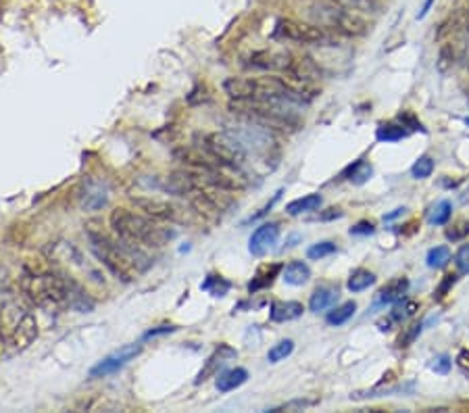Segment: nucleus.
<instances>
[{"label":"nucleus","instance_id":"obj_1","mask_svg":"<svg viewBox=\"0 0 469 413\" xmlns=\"http://www.w3.org/2000/svg\"><path fill=\"white\" fill-rule=\"evenodd\" d=\"M85 236L90 243V250L98 259V263L105 265L107 272L124 284H131L150 265L144 248L128 245L119 236L113 238L111 234L94 226H88Z\"/></svg>","mask_w":469,"mask_h":413},{"label":"nucleus","instance_id":"obj_2","mask_svg":"<svg viewBox=\"0 0 469 413\" xmlns=\"http://www.w3.org/2000/svg\"><path fill=\"white\" fill-rule=\"evenodd\" d=\"M111 228L115 236L126 240L128 245L142 248H161L165 247L170 240L175 238V232L163 226V221L146 215V213H136L129 211L126 206H119L111 211Z\"/></svg>","mask_w":469,"mask_h":413},{"label":"nucleus","instance_id":"obj_3","mask_svg":"<svg viewBox=\"0 0 469 413\" xmlns=\"http://www.w3.org/2000/svg\"><path fill=\"white\" fill-rule=\"evenodd\" d=\"M300 105L290 100H232L230 111L247 122L280 129V132H295L300 127L299 109Z\"/></svg>","mask_w":469,"mask_h":413},{"label":"nucleus","instance_id":"obj_4","mask_svg":"<svg viewBox=\"0 0 469 413\" xmlns=\"http://www.w3.org/2000/svg\"><path fill=\"white\" fill-rule=\"evenodd\" d=\"M307 17L311 19V23H315V25H319V28H323L332 34H340V36H348V38L365 36L372 30L365 15L342 8L334 2L311 6L307 11Z\"/></svg>","mask_w":469,"mask_h":413},{"label":"nucleus","instance_id":"obj_5","mask_svg":"<svg viewBox=\"0 0 469 413\" xmlns=\"http://www.w3.org/2000/svg\"><path fill=\"white\" fill-rule=\"evenodd\" d=\"M198 149L211 159L219 161L221 165H227L238 171H242V167L249 159V153L242 149V144L236 138H232L227 132L198 134Z\"/></svg>","mask_w":469,"mask_h":413},{"label":"nucleus","instance_id":"obj_6","mask_svg":"<svg viewBox=\"0 0 469 413\" xmlns=\"http://www.w3.org/2000/svg\"><path fill=\"white\" fill-rule=\"evenodd\" d=\"M4 326H6V342L13 349H28L38 338V322L34 313L21 305L19 301H11L4 305Z\"/></svg>","mask_w":469,"mask_h":413},{"label":"nucleus","instance_id":"obj_7","mask_svg":"<svg viewBox=\"0 0 469 413\" xmlns=\"http://www.w3.org/2000/svg\"><path fill=\"white\" fill-rule=\"evenodd\" d=\"M273 38L286 42H295V44H313V46H330L334 44V36L315 25V23H307V21H297V19H280L275 23L273 30Z\"/></svg>","mask_w":469,"mask_h":413},{"label":"nucleus","instance_id":"obj_8","mask_svg":"<svg viewBox=\"0 0 469 413\" xmlns=\"http://www.w3.org/2000/svg\"><path fill=\"white\" fill-rule=\"evenodd\" d=\"M227 134L232 138H236L247 153H251V151L256 153V155L259 153H269L275 146V136L271 134L269 127H263V125L247 122V120H244V124L238 125L236 129L230 127Z\"/></svg>","mask_w":469,"mask_h":413},{"label":"nucleus","instance_id":"obj_9","mask_svg":"<svg viewBox=\"0 0 469 413\" xmlns=\"http://www.w3.org/2000/svg\"><path fill=\"white\" fill-rule=\"evenodd\" d=\"M131 203L138 206L142 213L163 221V223H184L186 221V209L179 206L167 199L157 197H133Z\"/></svg>","mask_w":469,"mask_h":413},{"label":"nucleus","instance_id":"obj_10","mask_svg":"<svg viewBox=\"0 0 469 413\" xmlns=\"http://www.w3.org/2000/svg\"><path fill=\"white\" fill-rule=\"evenodd\" d=\"M295 54L284 52V50H259L253 52L249 59V67L251 69H259V71H280V74H288L292 67Z\"/></svg>","mask_w":469,"mask_h":413},{"label":"nucleus","instance_id":"obj_11","mask_svg":"<svg viewBox=\"0 0 469 413\" xmlns=\"http://www.w3.org/2000/svg\"><path fill=\"white\" fill-rule=\"evenodd\" d=\"M140 355V344H126L119 351L107 355L102 361H98L92 370H90V378H107L111 373L119 372L121 368H126L133 357Z\"/></svg>","mask_w":469,"mask_h":413},{"label":"nucleus","instance_id":"obj_12","mask_svg":"<svg viewBox=\"0 0 469 413\" xmlns=\"http://www.w3.org/2000/svg\"><path fill=\"white\" fill-rule=\"evenodd\" d=\"M278 240H280V223L267 221L253 232V236L249 240V250L255 257H265L271 248L278 245Z\"/></svg>","mask_w":469,"mask_h":413},{"label":"nucleus","instance_id":"obj_13","mask_svg":"<svg viewBox=\"0 0 469 413\" xmlns=\"http://www.w3.org/2000/svg\"><path fill=\"white\" fill-rule=\"evenodd\" d=\"M302 313H304V307L299 301H275V303H271L269 320L275 324H284V322L299 320Z\"/></svg>","mask_w":469,"mask_h":413},{"label":"nucleus","instance_id":"obj_14","mask_svg":"<svg viewBox=\"0 0 469 413\" xmlns=\"http://www.w3.org/2000/svg\"><path fill=\"white\" fill-rule=\"evenodd\" d=\"M256 78H227L223 82V92L232 98V100H249L255 96Z\"/></svg>","mask_w":469,"mask_h":413},{"label":"nucleus","instance_id":"obj_15","mask_svg":"<svg viewBox=\"0 0 469 413\" xmlns=\"http://www.w3.org/2000/svg\"><path fill=\"white\" fill-rule=\"evenodd\" d=\"M238 353L234 351V349H230L227 344H219V349L215 351L213 355L209 357V361H207V366L201 370V373H198V378H196V384H201V382H207L211 376H215L217 373V370L227 361V359H232V357H236Z\"/></svg>","mask_w":469,"mask_h":413},{"label":"nucleus","instance_id":"obj_16","mask_svg":"<svg viewBox=\"0 0 469 413\" xmlns=\"http://www.w3.org/2000/svg\"><path fill=\"white\" fill-rule=\"evenodd\" d=\"M336 301H338V289H334V286H319V289L313 290V294L309 298V309L313 313H321V311H328Z\"/></svg>","mask_w":469,"mask_h":413},{"label":"nucleus","instance_id":"obj_17","mask_svg":"<svg viewBox=\"0 0 469 413\" xmlns=\"http://www.w3.org/2000/svg\"><path fill=\"white\" fill-rule=\"evenodd\" d=\"M409 290V280L407 278H396L392 282H388L384 289H380L378 296H376V305H390L400 301Z\"/></svg>","mask_w":469,"mask_h":413},{"label":"nucleus","instance_id":"obj_18","mask_svg":"<svg viewBox=\"0 0 469 413\" xmlns=\"http://www.w3.org/2000/svg\"><path fill=\"white\" fill-rule=\"evenodd\" d=\"M309 278H311V269H309V265L302 263V261H292V263H288V265L282 269V280H284L288 286H302V284L309 282Z\"/></svg>","mask_w":469,"mask_h":413},{"label":"nucleus","instance_id":"obj_19","mask_svg":"<svg viewBox=\"0 0 469 413\" xmlns=\"http://www.w3.org/2000/svg\"><path fill=\"white\" fill-rule=\"evenodd\" d=\"M247 380H249V372H247L244 368H234V370L219 373L215 386H217L219 392H232V390L240 388Z\"/></svg>","mask_w":469,"mask_h":413},{"label":"nucleus","instance_id":"obj_20","mask_svg":"<svg viewBox=\"0 0 469 413\" xmlns=\"http://www.w3.org/2000/svg\"><path fill=\"white\" fill-rule=\"evenodd\" d=\"M330 2L359 15H378L386 4V0H330Z\"/></svg>","mask_w":469,"mask_h":413},{"label":"nucleus","instance_id":"obj_21","mask_svg":"<svg viewBox=\"0 0 469 413\" xmlns=\"http://www.w3.org/2000/svg\"><path fill=\"white\" fill-rule=\"evenodd\" d=\"M376 282H378V278H376L374 272H369V269H355L350 274L348 282H346V289L350 290V292H363L369 286H374Z\"/></svg>","mask_w":469,"mask_h":413},{"label":"nucleus","instance_id":"obj_22","mask_svg":"<svg viewBox=\"0 0 469 413\" xmlns=\"http://www.w3.org/2000/svg\"><path fill=\"white\" fill-rule=\"evenodd\" d=\"M321 203H323V199H321L319 194H307V197H302V199L290 201V203L286 205V213L292 215V217H297L300 213L317 211V209L321 206Z\"/></svg>","mask_w":469,"mask_h":413},{"label":"nucleus","instance_id":"obj_23","mask_svg":"<svg viewBox=\"0 0 469 413\" xmlns=\"http://www.w3.org/2000/svg\"><path fill=\"white\" fill-rule=\"evenodd\" d=\"M355 311H357V303L355 301H346V303H342L340 307H334L332 311H328V315H326V322L330 324V326H342V324H346L352 315H355Z\"/></svg>","mask_w":469,"mask_h":413},{"label":"nucleus","instance_id":"obj_24","mask_svg":"<svg viewBox=\"0 0 469 413\" xmlns=\"http://www.w3.org/2000/svg\"><path fill=\"white\" fill-rule=\"evenodd\" d=\"M411 132H407L403 125L396 124H382L378 129H376V138L380 142H398L403 138H407Z\"/></svg>","mask_w":469,"mask_h":413},{"label":"nucleus","instance_id":"obj_25","mask_svg":"<svg viewBox=\"0 0 469 413\" xmlns=\"http://www.w3.org/2000/svg\"><path fill=\"white\" fill-rule=\"evenodd\" d=\"M107 190L100 184H90L84 192V206L85 209H100L107 205Z\"/></svg>","mask_w":469,"mask_h":413},{"label":"nucleus","instance_id":"obj_26","mask_svg":"<svg viewBox=\"0 0 469 413\" xmlns=\"http://www.w3.org/2000/svg\"><path fill=\"white\" fill-rule=\"evenodd\" d=\"M372 173H374V169H372V165L367 163V161H363V159H359L355 165H350L348 169H346V178L352 182V184H365L369 178H372Z\"/></svg>","mask_w":469,"mask_h":413},{"label":"nucleus","instance_id":"obj_27","mask_svg":"<svg viewBox=\"0 0 469 413\" xmlns=\"http://www.w3.org/2000/svg\"><path fill=\"white\" fill-rule=\"evenodd\" d=\"M451 215H453V205L449 201H440V203L432 206V211L427 215V221L432 226H444V223H449Z\"/></svg>","mask_w":469,"mask_h":413},{"label":"nucleus","instance_id":"obj_28","mask_svg":"<svg viewBox=\"0 0 469 413\" xmlns=\"http://www.w3.org/2000/svg\"><path fill=\"white\" fill-rule=\"evenodd\" d=\"M282 272V265H271V267H265V269H261L259 274H256V278L249 284V290L251 292H256V290L261 289H267V286H271V282H273V278L278 276Z\"/></svg>","mask_w":469,"mask_h":413},{"label":"nucleus","instance_id":"obj_29","mask_svg":"<svg viewBox=\"0 0 469 413\" xmlns=\"http://www.w3.org/2000/svg\"><path fill=\"white\" fill-rule=\"evenodd\" d=\"M292 351H295V342H292L290 338L280 340L278 344H273V347L269 349V353H267V361H269V363H280V361H284L286 357H290Z\"/></svg>","mask_w":469,"mask_h":413},{"label":"nucleus","instance_id":"obj_30","mask_svg":"<svg viewBox=\"0 0 469 413\" xmlns=\"http://www.w3.org/2000/svg\"><path fill=\"white\" fill-rule=\"evenodd\" d=\"M449 261H451V250H449V247H434L427 250V267H432V269H442Z\"/></svg>","mask_w":469,"mask_h":413},{"label":"nucleus","instance_id":"obj_31","mask_svg":"<svg viewBox=\"0 0 469 413\" xmlns=\"http://www.w3.org/2000/svg\"><path fill=\"white\" fill-rule=\"evenodd\" d=\"M415 311H417V303L403 296L400 301L394 303V309H392V315H390V318H392L394 322H403V320L415 315Z\"/></svg>","mask_w":469,"mask_h":413},{"label":"nucleus","instance_id":"obj_32","mask_svg":"<svg viewBox=\"0 0 469 413\" xmlns=\"http://www.w3.org/2000/svg\"><path fill=\"white\" fill-rule=\"evenodd\" d=\"M436 65H438V71H440V74H446V71L455 65V44H444V46L440 48V54H438Z\"/></svg>","mask_w":469,"mask_h":413},{"label":"nucleus","instance_id":"obj_33","mask_svg":"<svg viewBox=\"0 0 469 413\" xmlns=\"http://www.w3.org/2000/svg\"><path fill=\"white\" fill-rule=\"evenodd\" d=\"M317 403H319V399H292V401H288V403H284V405H280V407L271 409V413L304 412V409H311V407H315Z\"/></svg>","mask_w":469,"mask_h":413},{"label":"nucleus","instance_id":"obj_34","mask_svg":"<svg viewBox=\"0 0 469 413\" xmlns=\"http://www.w3.org/2000/svg\"><path fill=\"white\" fill-rule=\"evenodd\" d=\"M432 171H434V159L427 157V155L420 157V159L413 163V167H411V175H413L415 180H426V178L432 175Z\"/></svg>","mask_w":469,"mask_h":413},{"label":"nucleus","instance_id":"obj_35","mask_svg":"<svg viewBox=\"0 0 469 413\" xmlns=\"http://www.w3.org/2000/svg\"><path fill=\"white\" fill-rule=\"evenodd\" d=\"M203 290H209L213 296H223L227 290L232 289V284L227 282V280H223L221 276H209V280L207 282H203Z\"/></svg>","mask_w":469,"mask_h":413},{"label":"nucleus","instance_id":"obj_36","mask_svg":"<svg viewBox=\"0 0 469 413\" xmlns=\"http://www.w3.org/2000/svg\"><path fill=\"white\" fill-rule=\"evenodd\" d=\"M334 252H336V245L330 243V240H323V243H317V245H313V247L309 248V250H307V257L313 259V261H319V259L330 257V255H334Z\"/></svg>","mask_w":469,"mask_h":413},{"label":"nucleus","instance_id":"obj_37","mask_svg":"<svg viewBox=\"0 0 469 413\" xmlns=\"http://www.w3.org/2000/svg\"><path fill=\"white\" fill-rule=\"evenodd\" d=\"M468 236H469L468 219H459V221H455V223L446 230V240H451V243H459V240H463V238H468Z\"/></svg>","mask_w":469,"mask_h":413},{"label":"nucleus","instance_id":"obj_38","mask_svg":"<svg viewBox=\"0 0 469 413\" xmlns=\"http://www.w3.org/2000/svg\"><path fill=\"white\" fill-rule=\"evenodd\" d=\"M398 122L400 125L407 129V132H422V134H426L427 129L424 127V124L413 115V113H409V111H403L400 115H398Z\"/></svg>","mask_w":469,"mask_h":413},{"label":"nucleus","instance_id":"obj_39","mask_svg":"<svg viewBox=\"0 0 469 413\" xmlns=\"http://www.w3.org/2000/svg\"><path fill=\"white\" fill-rule=\"evenodd\" d=\"M455 265L459 274H469V245H463L455 252Z\"/></svg>","mask_w":469,"mask_h":413},{"label":"nucleus","instance_id":"obj_40","mask_svg":"<svg viewBox=\"0 0 469 413\" xmlns=\"http://www.w3.org/2000/svg\"><path fill=\"white\" fill-rule=\"evenodd\" d=\"M422 330H424V324H422V322L413 324L409 330L405 332V336H400V338H398V347H409V344H411V342H413V340H415V338L422 334Z\"/></svg>","mask_w":469,"mask_h":413},{"label":"nucleus","instance_id":"obj_41","mask_svg":"<svg viewBox=\"0 0 469 413\" xmlns=\"http://www.w3.org/2000/svg\"><path fill=\"white\" fill-rule=\"evenodd\" d=\"M429 368L436 373H449V370H451V357L449 355H438V357L432 359Z\"/></svg>","mask_w":469,"mask_h":413},{"label":"nucleus","instance_id":"obj_42","mask_svg":"<svg viewBox=\"0 0 469 413\" xmlns=\"http://www.w3.org/2000/svg\"><path fill=\"white\" fill-rule=\"evenodd\" d=\"M376 232V226L372 221H359L357 226L350 228V236H369Z\"/></svg>","mask_w":469,"mask_h":413},{"label":"nucleus","instance_id":"obj_43","mask_svg":"<svg viewBox=\"0 0 469 413\" xmlns=\"http://www.w3.org/2000/svg\"><path fill=\"white\" fill-rule=\"evenodd\" d=\"M455 282H457V276H455V274L444 276V282H442V284L436 289V292H434V298H438V301H440V298H444V296H446V292L451 290V286H453Z\"/></svg>","mask_w":469,"mask_h":413},{"label":"nucleus","instance_id":"obj_44","mask_svg":"<svg viewBox=\"0 0 469 413\" xmlns=\"http://www.w3.org/2000/svg\"><path fill=\"white\" fill-rule=\"evenodd\" d=\"M457 363H459V368H461L463 372L469 373V351H468V349H463V351L459 353V357H457Z\"/></svg>","mask_w":469,"mask_h":413},{"label":"nucleus","instance_id":"obj_45","mask_svg":"<svg viewBox=\"0 0 469 413\" xmlns=\"http://www.w3.org/2000/svg\"><path fill=\"white\" fill-rule=\"evenodd\" d=\"M342 209H328V213L319 215V219H334V217H342Z\"/></svg>","mask_w":469,"mask_h":413},{"label":"nucleus","instance_id":"obj_46","mask_svg":"<svg viewBox=\"0 0 469 413\" xmlns=\"http://www.w3.org/2000/svg\"><path fill=\"white\" fill-rule=\"evenodd\" d=\"M434 2H436V0H424V6H422V11H420V13H417V19H424V17H426L427 13H429V11H432V6H434Z\"/></svg>","mask_w":469,"mask_h":413},{"label":"nucleus","instance_id":"obj_47","mask_svg":"<svg viewBox=\"0 0 469 413\" xmlns=\"http://www.w3.org/2000/svg\"><path fill=\"white\" fill-rule=\"evenodd\" d=\"M405 213V209L400 206V209H394L392 213H388V215H384V221H392V219H396V217H400Z\"/></svg>","mask_w":469,"mask_h":413},{"label":"nucleus","instance_id":"obj_48","mask_svg":"<svg viewBox=\"0 0 469 413\" xmlns=\"http://www.w3.org/2000/svg\"><path fill=\"white\" fill-rule=\"evenodd\" d=\"M459 201H461V205H468L469 203V186L463 190V194L459 197Z\"/></svg>","mask_w":469,"mask_h":413},{"label":"nucleus","instance_id":"obj_49","mask_svg":"<svg viewBox=\"0 0 469 413\" xmlns=\"http://www.w3.org/2000/svg\"><path fill=\"white\" fill-rule=\"evenodd\" d=\"M4 347H6V338H4L2 328H0V355H2V351H4Z\"/></svg>","mask_w":469,"mask_h":413},{"label":"nucleus","instance_id":"obj_50","mask_svg":"<svg viewBox=\"0 0 469 413\" xmlns=\"http://www.w3.org/2000/svg\"><path fill=\"white\" fill-rule=\"evenodd\" d=\"M463 124H465L469 127V117H463Z\"/></svg>","mask_w":469,"mask_h":413},{"label":"nucleus","instance_id":"obj_51","mask_svg":"<svg viewBox=\"0 0 469 413\" xmlns=\"http://www.w3.org/2000/svg\"><path fill=\"white\" fill-rule=\"evenodd\" d=\"M468 30H469V21H468Z\"/></svg>","mask_w":469,"mask_h":413}]
</instances>
